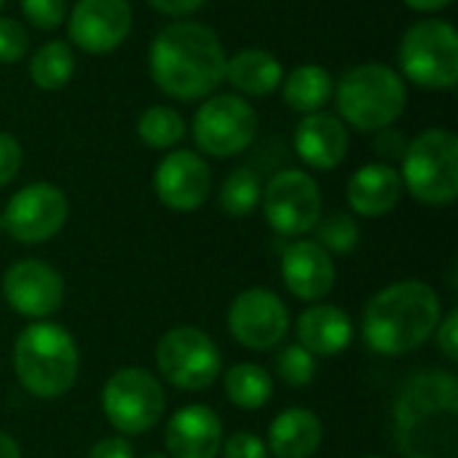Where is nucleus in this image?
<instances>
[{
    "instance_id": "nucleus-29",
    "label": "nucleus",
    "mask_w": 458,
    "mask_h": 458,
    "mask_svg": "<svg viewBox=\"0 0 458 458\" xmlns=\"http://www.w3.org/2000/svg\"><path fill=\"white\" fill-rule=\"evenodd\" d=\"M314 228H317V244L325 252L349 255L360 244V225L349 212H333L327 217H319Z\"/></svg>"
},
{
    "instance_id": "nucleus-36",
    "label": "nucleus",
    "mask_w": 458,
    "mask_h": 458,
    "mask_svg": "<svg viewBox=\"0 0 458 458\" xmlns=\"http://www.w3.org/2000/svg\"><path fill=\"white\" fill-rule=\"evenodd\" d=\"M376 134H378V137H376V150H378V156H384V158H403V156H405L408 142H405V137H403L400 131H394L392 126H386V129H378Z\"/></svg>"
},
{
    "instance_id": "nucleus-16",
    "label": "nucleus",
    "mask_w": 458,
    "mask_h": 458,
    "mask_svg": "<svg viewBox=\"0 0 458 458\" xmlns=\"http://www.w3.org/2000/svg\"><path fill=\"white\" fill-rule=\"evenodd\" d=\"M153 191L164 207L174 212H193L212 191V169L193 150H172L156 166Z\"/></svg>"
},
{
    "instance_id": "nucleus-8",
    "label": "nucleus",
    "mask_w": 458,
    "mask_h": 458,
    "mask_svg": "<svg viewBox=\"0 0 458 458\" xmlns=\"http://www.w3.org/2000/svg\"><path fill=\"white\" fill-rule=\"evenodd\" d=\"M158 373L177 389L201 392L212 386L223 370V354L217 344L199 327H172L156 346Z\"/></svg>"
},
{
    "instance_id": "nucleus-7",
    "label": "nucleus",
    "mask_w": 458,
    "mask_h": 458,
    "mask_svg": "<svg viewBox=\"0 0 458 458\" xmlns=\"http://www.w3.org/2000/svg\"><path fill=\"white\" fill-rule=\"evenodd\" d=\"M403 188L429 207H445L458 196V137L448 129H427L408 142L403 156Z\"/></svg>"
},
{
    "instance_id": "nucleus-10",
    "label": "nucleus",
    "mask_w": 458,
    "mask_h": 458,
    "mask_svg": "<svg viewBox=\"0 0 458 458\" xmlns=\"http://www.w3.org/2000/svg\"><path fill=\"white\" fill-rule=\"evenodd\" d=\"M258 134V113L239 94L207 97L193 115V140L201 153L233 158L244 153Z\"/></svg>"
},
{
    "instance_id": "nucleus-22",
    "label": "nucleus",
    "mask_w": 458,
    "mask_h": 458,
    "mask_svg": "<svg viewBox=\"0 0 458 458\" xmlns=\"http://www.w3.org/2000/svg\"><path fill=\"white\" fill-rule=\"evenodd\" d=\"M322 421L309 408L282 411L268 429V451L276 458H311L322 443Z\"/></svg>"
},
{
    "instance_id": "nucleus-20",
    "label": "nucleus",
    "mask_w": 458,
    "mask_h": 458,
    "mask_svg": "<svg viewBox=\"0 0 458 458\" xmlns=\"http://www.w3.org/2000/svg\"><path fill=\"white\" fill-rule=\"evenodd\" d=\"M403 177L400 172L381 161V164H365L360 166L346 185L349 207L362 217H384L389 215L400 199H403Z\"/></svg>"
},
{
    "instance_id": "nucleus-9",
    "label": "nucleus",
    "mask_w": 458,
    "mask_h": 458,
    "mask_svg": "<svg viewBox=\"0 0 458 458\" xmlns=\"http://www.w3.org/2000/svg\"><path fill=\"white\" fill-rule=\"evenodd\" d=\"M166 397L158 378L142 368L115 370L102 389V411L121 435H142L164 416Z\"/></svg>"
},
{
    "instance_id": "nucleus-23",
    "label": "nucleus",
    "mask_w": 458,
    "mask_h": 458,
    "mask_svg": "<svg viewBox=\"0 0 458 458\" xmlns=\"http://www.w3.org/2000/svg\"><path fill=\"white\" fill-rule=\"evenodd\" d=\"M225 81L244 97H266L282 86L284 67L266 48H244L225 62Z\"/></svg>"
},
{
    "instance_id": "nucleus-24",
    "label": "nucleus",
    "mask_w": 458,
    "mask_h": 458,
    "mask_svg": "<svg viewBox=\"0 0 458 458\" xmlns=\"http://www.w3.org/2000/svg\"><path fill=\"white\" fill-rule=\"evenodd\" d=\"M279 89H282L284 102L293 110L309 115V113H319L330 102L335 81L330 70L322 64H301L293 72H287Z\"/></svg>"
},
{
    "instance_id": "nucleus-13",
    "label": "nucleus",
    "mask_w": 458,
    "mask_h": 458,
    "mask_svg": "<svg viewBox=\"0 0 458 458\" xmlns=\"http://www.w3.org/2000/svg\"><path fill=\"white\" fill-rule=\"evenodd\" d=\"M290 327V311L282 303V298L271 290L252 287L236 295V301L228 309V330L231 335L252 349L266 352L282 344Z\"/></svg>"
},
{
    "instance_id": "nucleus-17",
    "label": "nucleus",
    "mask_w": 458,
    "mask_h": 458,
    "mask_svg": "<svg viewBox=\"0 0 458 458\" xmlns=\"http://www.w3.org/2000/svg\"><path fill=\"white\" fill-rule=\"evenodd\" d=\"M172 458H217L223 448V421L207 405L180 408L164 432Z\"/></svg>"
},
{
    "instance_id": "nucleus-44",
    "label": "nucleus",
    "mask_w": 458,
    "mask_h": 458,
    "mask_svg": "<svg viewBox=\"0 0 458 458\" xmlns=\"http://www.w3.org/2000/svg\"><path fill=\"white\" fill-rule=\"evenodd\" d=\"M3 3H5V0H0V8H3Z\"/></svg>"
},
{
    "instance_id": "nucleus-32",
    "label": "nucleus",
    "mask_w": 458,
    "mask_h": 458,
    "mask_svg": "<svg viewBox=\"0 0 458 458\" xmlns=\"http://www.w3.org/2000/svg\"><path fill=\"white\" fill-rule=\"evenodd\" d=\"M24 19L38 30H56L67 19V0H19Z\"/></svg>"
},
{
    "instance_id": "nucleus-25",
    "label": "nucleus",
    "mask_w": 458,
    "mask_h": 458,
    "mask_svg": "<svg viewBox=\"0 0 458 458\" xmlns=\"http://www.w3.org/2000/svg\"><path fill=\"white\" fill-rule=\"evenodd\" d=\"M223 386H225L228 400L236 408H244V411L263 408L271 400V394H274L271 376L266 373V368H260L255 362H239L231 370H225Z\"/></svg>"
},
{
    "instance_id": "nucleus-3",
    "label": "nucleus",
    "mask_w": 458,
    "mask_h": 458,
    "mask_svg": "<svg viewBox=\"0 0 458 458\" xmlns=\"http://www.w3.org/2000/svg\"><path fill=\"white\" fill-rule=\"evenodd\" d=\"M440 314V298L427 282H394L368 303L362 335L365 344L384 357L408 354L437 330Z\"/></svg>"
},
{
    "instance_id": "nucleus-35",
    "label": "nucleus",
    "mask_w": 458,
    "mask_h": 458,
    "mask_svg": "<svg viewBox=\"0 0 458 458\" xmlns=\"http://www.w3.org/2000/svg\"><path fill=\"white\" fill-rule=\"evenodd\" d=\"M437 346H440V352H443L451 362H456L458 360V314L456 311H451L443 322H437Z\"/></svg>"
},
{
    "instance_id": "nucleus-21",
    "label": "nucleus",
    "mask_w": 458,
    "mask_h": 458,
    "mask_svg": "<svg viewBox=\"0 0 458 458\" xmlns=\"http://www.w3.org/2000/svg\"><path fill=\"white\" fill-rule=\"evenodd\" d=\"M298 344L314 357H335L352 344V319L338 306H311L298 317Z\"/></svg>"
},
{
    "instance_id": "nucleus-5",
    "label": "nucleus",
    "mask_w": 458,
    "mask_h": 458,
    "mask_svg": "<svg viewBox=\"0 0 458 458\" xmlns=\"http://www.w3.org/2000/svg\"><path fill=\"white\" fill-rule=\"evenodd\" d=\"M338 118L357 131H378L392 126L408 105L403 75L381 62H365L341 75L333 89Z\"/></svg>"
},
{
    "instance_id": "nucleus-28",
    "label": "nucleus",
    "mask_w": 458,
    "mask_h": 458,
    "mask_svg": "<svg viewBox=\"0 0 458 458\" xmlns=\"http://www.w3.org/2000/svg\"><path fill=\"white\" fill-rule=\"evenodd\" d=\"M260 196H263L260 177L252 169L239 166L225 177L220 188V207L231 217H247L260 207Z\"/></svg>"
},
{
    "instance_id": "nucleus-30",
    "label": "nucleus",
    "mask_w": 458,
    "mask_h": 458,
    "mask_svg": "<svg viewBox=\"0 0 458 458\" xmlns=\"http://www.w3.org/2000/svg\"><path fill=\"white\" fill-rule=\"evenodd\" d=\"M276 373L290 386H306L317 376V357L309 354L301 344H290L276 354Z\"/></svg>"
},
{
    "instance_id": "nucleus-43",
    "label": "nucleus",
    "mask_w": 458,
    "mask_h": 458,
    "mask_svg": "<svg viewBox=\"0 0 458 458\" xmlns=\"http://www.w3.org/2000/svg\"><path fill=\"white\" fill-rule=\"evenodd\" d=\"M365 458H381V456H365Z\"/></svg>"
},
{
    "instance_id": "nucleus-37",
    "label": "nucleus",
    "mask_w": 458,
    "mask_h": 458,
    "mask_svg": "<svg viewBox=\"0 0 458 458\" xmlns=\"http://www.w3.org/2000/svg\"><path fill=\"white\" fill-rule=\"evenodd\" d=\"M89 458H134V451L123 437H105L89 451Z\"/></svg>"
},
{
    "instance_id": "nucleus-34",
    "label": "nucleus",
    "mask_w": 458,
    "mask_h": 458,
    "mask_svg": "<svg viewBox=\"0 0 458 458\" xmlns=\"http://www.w3.org/2000/svg\"><path fill=\"white\" fill-rule=\"evenodd\" d=\"M223 458H268L266 443L252 432H236L223 443Z\"/></svg>"
},
{
    "instance_id": "nucleus-38",
    "label": "nucleus",
    "mask_w": 458,
    "mask_h": 458,
    "mask_svg": "<svg viewBox=\"0 0 458 458\" xmlns=\"http://www.w3.org/2000/svg\"><path fill=\"white\" fill-rule=\"evenodd\" d=\"M148 3L164 16H191L201 5H207V0H148Z\"/></svg>"
},
{
    "instance_id": "nucleus-18",
    "label": "nucleus",
    "mask_w": 458,
    "mask_h": 458,
    "mask_svg": "<svg viewBox=\"0 0 458 458\" xmlns=\"http://www.w3.org/2000/svg\"><path fill=\"white\" fill-rule=\"evenodd\" d=\"M293 145L306 166L327 172L335 169L349 153V126L333 113H309L295 126Z\"/></svg>"
},
{
    "instance_id": "nucleus-39",
    "label": "nucleus",
    "mask_w": 458,
    "mask_h": 458,
    "mask_svg": "<svg viewBox=\"0 0 458 458\" xmlns=\"http://www.w3.org/2000/svg\"><path fill=\"white\" fill-rule=\"evenodd\" d=\"M408 8H413V11H421V13H435V11H443V8H448L454 0H403Z\"/></svg>"
},
{
    "instance_id": "nucleus-15",
    "label": "nucleus",
    "mask_w": 458,
    "mask_h": 458,
    "mask_svg": "<svg viewBox=\"0 0 458 458\" xmlns=\"http://www.w3.org/2000/svg\"><path fill=\"white\" fill-rule=\"evenodd\" d=\"M131 32L129 0H78L67 13V35L86 54H110Z\"/></svg>"
},
{
    "instance_id": "nucleus-12",
    "label": "nucleus",
    "mask_w": 458,
    "mask_h": 458,
    "mask_svg": "<svg viewBox=\"0 0 458 458\" xmlns=\"http://www.w3.org/2000/svg\"><path fill=\"white\" fill-rule=\"evenodd\" d=\"M67 196L51 182H30L16 191L3 209V231L19 244H40L62 231L67 223Z\"/></svg>"
},
{
    "instance_id": "nucleus-33",
    "label": "nucleus",
    "mask_w": 458,
    "mask_h": 458,
    "mask_svg": "<svg viewBox=\"0 0 458 458\" xmlns=\"http://www.w3.org/2000/svg\"><path fill=\"white\" fill-rule=\"evenodd\" d=\"M21 161H24V153H21L19 140L0 131V188L13 182V177L21 169Z\"/></svg>"
},
{
    "instance_id": "nucleus-14",
    "label": "nucleus",
    "mask_w": 458,
    "mask_h": 458,
    "mask_svg": "<svg viewBox=\"0 0 458 458\" xmlns=\"http://www.w3.org/2000/svg\"><path fill=\"white\" fill-rule=\"evenodd\" d=\"M3 298L27 319H46L59 311L64 301V282L46 260L24 258L3 274Z\"/></svg>"
},
{
    "instance_id": "nucleus-19",
    "label": "nucleus",
    "mask_w": 458,
    "mask_h": 458,
    "mask_svg": "<svg viewBox=\"0 0 458 458\" xmlns=\"http://www.w3.org/2000/svg\"><path fill=\"white\" fill-rule=\"evenodd\" d=\"M282 279L295 298L319 301L335 284V266L317 242L301 239L282 252Z\"/></svg>"
},
{
    "instance_id": "nucleus-42",
    "label": "nucleus",
    "mask_w": 458,
    "mask_h": 458,
    "mask_svg": "<svg viewBox=\"0 0 458 458\" xmlns=\"http://www.w3.org/2000/svg\"><path fill=\"white\" fill-rule=\"evenodd\" d=\"M0 233H3V217H0Z\"/></svg>"
},
{
    "instance_id": "nucleus-27",
    "label": "nucleus",
    "mask_w": 458,
    "mask_h": 458,
    "mask_svg": "<svg viewBox=\"0 0 458 458\" xmlns=\"http://www.w3.org/2000/svg\"><path fill=\"white\" fill-rule=\"evenodd\" d=\"M137 134L140 140L153 148V150H169L185 137V118L166 105H153L148 107L140 121H137Z\"/></svg>"
},
{
    "instance_id": "nucleus-31",
    "label": "nucleus",
    "mask_w": 458,
    "mask_h": 458,
    "mask_svg": "<svg viewBox=\"0 0 458 458\" xmlns=\"http://www.w3.org/2000/svg\"><path fill=\"white\" fill-rule=\"evenodd\" d=\"M30 51V35L27 27L19 19L0 16V62L3 64H16L27 56Z\"/></svg>"
},
{
    "instance_id": "nucleus-4",
    "label": "nucleus",
    "mask_w": 458,
    "mask_h": 458,
    "mask_svg": "<svg viewBox=\"0 0 458 458\" xmlns=\"http://www.w3.org/2000/svg\"><path fill=\"white\" fill-rule=\"evenodd\" d=\"M78 346L62 325H30L13 344L16 378L30 394L40 400L67 394L78 378Z\"/></svg>"
},
{
    "instance_id": "nucleus-40",
    "label": "nucleus",
    "mask_w": 458,
    "mask_h": 458,
    "mask_svg": "<svg viewBox=\"0 0 458 458\" xmlns=\"http://www.w3.org/2000/svg\"><path fill=\"white\" fill-rule=\"evenodd\" d=\"M0 458H21L16 440L5 432H0Z\"/></svg>"
},
{
    "instance_id": "nucleus-11",
    "label": "nucleus",
    "mask_w": 458,
    "mask_h": 458,
    "mask_svg": "<svg viewBox=\"0 0 458 458\" xmlns=\"http://www.w3.org/2000/svg\"><path fill=\"white\" fill-rule=\"evenodd\" d=\"M260 207L279 236H303L322 217V193L309 172L282 169L263 188Z\"/></svg>"
},
{
    "instance_id": "nucleus-6",
    "label": "nucleus",
    "mask_w": 458,
    "mask_h": 458,
    "mask_svg": "<svg viewBox=\"0 0 458 458\" xmlns=\"http://www.w3.org/2000/svg\"><path fill=\"white\" fill-rule=\"evenodd\" d=\"M403 81L419 89L445 91L458 83V32L445 19H421L411 24L397 48Z\"/></svg>"
},
{
    "instance_id": "nucleus-26",
    "label": "nucleus",
    "mask_w": 458,
    "mask_h": 458,
    "mask_svg": "<svg viewBox=\"0 0 458 458\" xmlns=\"http://www.w3.org/2000/svg\"><path fill=\"white\" fill-rule=\"evenodd\" d=\"M75 72V54L67 40L43 43L30 59V78L43 91H59Z\"/></svg>"
},
{
    "instance_id": "nucleus-2",
    "label": "nucleus",
    "mask_w": 458,
    "mask_h": 458,
    "mask_svg": "<svg viewBox=\"0 0 458 458\" xmlns=\"http://www.w3.org/2000/svg\"><path fill=\"white\" fill-rule=\"evenodd\" d=\"M458 381L448 370L408 378L394 403V437L408 458H456Z\"/></svg>"
},
{
    "instance_id": "nucleus-1",
    "label": "nucleus",
    "mask_w": 458,
    "mask_h": 458,
    "mask_svg": "<svg viewBox=\"0 0 458 458\" xmlns=\"http://www.w3.org/2000/svg\"><path fill=\"white\" fill-rule=\"evenodd\" d=\"M225 48L215 30L199 21L164 27L148 51L153 83L172 99H207L225 81Z\"/></svg>"
},
{
    "instance_id": "nucleus-41",
    "label": "nucleus",
    "mask_w": 458,
    "mask_h": 458,
    "mask_svg": "<svg viewBox=\"0 0 458 458\" xmlns=\"http://www.w3.org/2000/svg\"><path fill=\"white\" fill-rule=\"evenodd\" d=\"M145 458H169V456H164V454H148Z\"/></svg>"
}]
</instances>
